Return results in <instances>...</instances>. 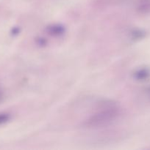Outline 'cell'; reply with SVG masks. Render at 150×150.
I'll return each mask as SVG.
<instances>
[{"label": "cell", "instance_id": "1", "mask_svg": "<svg viewBox=\"0 0 150 150\" xmlns=\"http://www.w3.org/2000/svg\"><path fill=\"white\" fill-rule=\"evenodd\" d=\"M119 109L115 103L110 101L103 103L96 112L87 121L86 125L90 127H98L105 125L113 121L119 115Z\"/></svg>", "mask_w": 150, "mask_h": 150}, {"label": "cell", "instance_id": "2", "mask_svg": "<svg viewBox=\"0 0 150 150\" xmlns=\"http://www.w3.org/2000/svg\"><path fill=\"white\" fill-rule=\"evenodd\" d=\"M136 76L138 79H141V80H143V79H146L147 78L149 77L150 71L148 69H144V70H141L140 71H138Z\"/></svg>", "mask_w": 150, "mask_h": 150}, {"label": "cell", "instance_id": "3", "mask_svg": "<svg viewBox=\"0 0 150 150\" xmlns=\"http://www.w3.org/2000/svg\"><path fill=\"white\" fill-rule=\"evenodd\" d=\"M10 119V116L7 114H4V113H1L0 114V125L4 123L7 122Z\"/></svg>", "mask_w": 150, "mask_h": 150}, {"label": "cell", "instance_id": "4", "mask_svg": "<svg viewBox=\"0 0 150 150\" xmlns=\"http://www.w3.org/2000/svg\"><path fill=\"white\" fill-rule=\"evenodd\" d=\"M1 92H0V100H1Z\"/></svg>", "mask_w": 150, "mask_h": 150}]
</instances>
